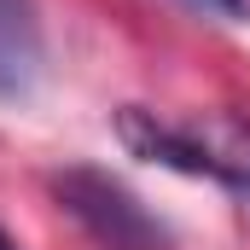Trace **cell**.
<instances>
[{
	"label": "cell",
	"mask_w": 250,
	"mask_h": 250,
	"mask_svg": "<svg viewBox=\"0 0 250 250\" xmlns=\"http://www.w3.org/2000/svg\"><path fill=\"white\" fill-rule=\"evenodd\" d=\"M53 204L99 250H175L169 221H157V209L128 187L123 175H111L99 163H70V169H59L53 175Z\"/></svg>",
	"instance_id": "obj_2"
},
{
	"label": "cell",
	"mask_w": 250,
	"mask_h": 250,
	"mask_svg": "<svg viewBox=\"0 0 250 250\" xmlns=\"http://www.w3.org/2000/svg\"><path fill=\"white\" fill-rule=\"evenodd\" d=\"M0 250H18V239H12V233H6V227H0Z\"/></svg>",
	"instance_id": "obj_5"
},
{
	"label": "cell",
	"mask_w": 250,
	"mask_h": 250,
	"mask_svg": "<svg viewBox=\"0 0 250 250\" xmlns=\"http://www.w3.org/2000/svg\"><path fill=\"white\" fill-rule=\"evenodd\" d=\"M47 70V29L35 0H0V105H18L41 87Z\"/></svg>",
	"instance_id": "obj_3"
},
{
	"label": "cell",
	"mask_w": 250,
	"mask_h": 250,
	"mask_svg": "<svg viewBox=\"0 0 250 250\" xmlns=\"http://www.w3.org/2000/svg\"><path fill=\"white\" fill-rule=\"evenodd\" d=\"M117 140L134 157L175 169L192 181H215V187L250 198V123L233 111H198V117H157L146 105L117 111Z\"/></svg>",
	"instance_id": "obj_1"
},
{
	"label": "cell",
	"mask_w": 250,
	"mask_h": 250,
	"mask_svg": "<svg viewBox=\"0 0 250 250\" xmlns=\"http://www.w3.org/2000/svg\"><path fill=\"white\" fill-rule=\"evenodd\" d=\"M198 18H215V23H250V0H181Z\"/></svg>",
	"instance_id": "obj_4"
}]
</instances>
